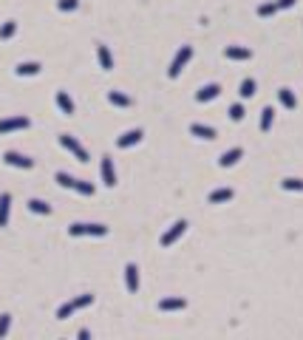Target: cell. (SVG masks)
I'll return each instance as SVG.
<instances>
[{
  "mask_svg": "<svg viewBox=\"0 0 303 340\" xmlns=\"http://www.w3.org/2000/svg\"><path fill=\"white\" fill-rule=\"evenodd\" d=\"M190 57H193V45H181L179 54H176L173 63H170V68H167V77H170V80H176V77L184 71V65L190 63Z\"/></svg>",
  "mask_w": 303,
  "mask_h": 340,
  "instance_id": "6da1fadb",
  "label": "cell"
},
{
  "mask_svg": "<svg viewBox=\"0 0 303 340\" xmlns=\"http://www.w3.org/2000/svg\"><path fill=\"white\" fill-rule=\"evenodd\" d=\"M94 304V295H80V298H74V301H68V304H63L57 309V318L60 320H65V318H71L77 309H85V306H91Z\"/></svg>",
  "mask_w": 303,
  "mask_h": 340,
  "instance_id": "7a4b0ae2",
  "label": "cell"
},
{
  "mask_svg": "<svg viewBox=\"0 0 303 340\" xmlns=\"http://www.w3.org/2000/svg\"><path fill=\"white\" fill-rule=\"evenodd\" d=\"M68 235H74V238H77V235H96V238H99V235H108V227H102V224H71L68 227Z\"/></svg>",
  "mask_w": 303,
  "mask_h": 340,
  "instance_id": "3957f363",
  "label": "cell"
},
{
  "mask_svg": "<svg viewBox=\"0 0 303 340\" xmlns=\"http://www.w3.org/2000/svg\"><path fill=\"white\" fill-rule=\"evenodd\" d=\"M60 145H63L65 151H71V153H74V156H77L80 162H88V151H85V148H82V145H80V142H77L74 136L63 133V136H60Z\"/></svg>",
  "mask_w": 303,
  "mask_h": 340,
  "instance_id": "277c9868",
  "label": "cell"
},
{
  "mask_svg": "<svg viewBox=\"0 0 303 340\" xmlns=\"http://www.w3.org/2000/svg\"><path fill=\"white\" fill-rule=\"evenodd\" d=\"M184 232H187V221H176V224L170 227V230H167L165 235H162V247H173L176 241H179L181 235H184Z\"/></svg>",
  "mask_w": 303,
  "mask_h": 340,
  "instance_id": "5b68a950",
  "label": "cell"
},
{
  "mask_svg": "<svg viewBox=\"0 0 303 340\" xmlns=\"http://www.w3.org/2000/svg\"><path fill=\"white\" fill-rule=\"evenodd\" d=\"M3 162L12 167H23V170H31L34 167V162L29 159V156H23V153H15V151H6L3 153Z\"/></svg>",
  "mask_w": 303,
  "mask_h": 340,
  "instance_id": "8992f818",
  "label": "cell"
},
{
  "mask_svg": "<svg viewBox=\"0 0 303 340\" xmlns=\"http://www.w3.org/2000/svg\"><path fill=\"white\" fill-rule=\"evenodd\" d=\"M29 119L26 116H12V119H0V136L3 133H12V130H23V128H29Z\"/></svg>",
  "mask_w": 303,
  "mask_h": 340,
  "instance_id": "52a82bcc",
  "label": "cell"
},
{
  "mask_svg": "<svg viewBox=\"0 0 303 340\" xmlns=\"http://www.w3.org/2000/svg\"><path fill=\"white\" fill-rule=\"evenodd\" d=\"M142 128H133V130H128V133H122V136L116 139V148H133V145H139L142 142Z\"/></svg>",
  "mask_w": 303,
  "mask_h": 340,
  "instance_id": "ba28073f",
  "label": "cell"
},
{
  "mask_svg": "<svg viewBox=\"0 0 303 340\" xmlns=\"http://www.w3.org/2000/svg\"><path fill=\"white\" fill-rule=\"evenodd\" d=\"M102 181H105L108 187H114V184H116V170H114L111 156H102Z\"/></svg>",
  "mask_w": 303,
  "mask_h": 340,
  "instance_id": "9c48e42d",
  "label": "cell"
},
{
  "mask_svg": "<svg viewBox=\"0 0 303 340\" xmlns=\"http://www.w3.org/2000/svg\"><path fill=\"white\" fill-rule=\"evenodd\" d=\"M125 283H128V292L139 289V267L136 264H128V267H125Z\"/></svg>",
  "mask_w": 303,
  "mask_h": 340,
  "instance_id": "30bf717a",
  "label": "cell"
},
{
  "mask_svg": "<svg viewBox=\"0 0 303 340\" xmlns=\"http://www.w3.org/2000/svg\"><path fill=\"white\" fill-rule=\"evenodd\" d=\"M224 57H230V60H249V57H252V51L244 48V45H227V48H224Z\"/></svg>",
  "mask_w": 303,
  "mask_h": 340,
  "instance_id": "8fae6325",
  "label": "cell"
},
{
  "mask_svg": "<svg viewBox=\"0 0 303 340\" xmlns=\"http://www.w3.org/2000/svg\"><path fill=\"white\" fill-rule=\"evenodd\" d=\"M232 187H218L210 193V204H224V202H232Z\"/></svg>",
  "mask_w": 303,
  "mask_h": 340,
  "instance_id": "7c38bea8",
  "label": "cell"
},
{
  "mask_svg": "<svg viewBox=\"0 0 303 340\" xmlns=\"http://www.w3.org/2000/svg\"><path fill=\"white\" fill-rule=\"evenodd\" d=\"M96 60H99V65L105 68V71H111L114 68V57H111V51H108V45H96Z\"/></svg>",
  "mask_w": 303,
  "mask_h": 340,
  "instance_id": "4fadbf2b",
  "label": "cell"
},
{
  "mask_svg": "<svg viewBox=\"0 0 303 340\" xmlns=\"http://www.w3.org/2000/svg\"><path fill=\"white\" fill-rule=\"evenodd\" d=\"M278 100H281V105L286 111L297 108V100H295V94H292V88H281V91H278Z\"/></svg>",
  "mask_w": 303,
  "mask_h": 340,
  "instance_id": "5bb4252c",
  "label": "cell"
},
{
  "mask_svg": "<svg viewBox=\"0 0 303 340\" xmlns=\"http://www.w3.org/2000/svg\"><path fill=\"white\" fill-rule=\"evenodd\" d=\"M184 306H187L184 298H165V301H159L162 312H176V309H184Z\"/></svg>",
  "mask_w": 303,
  "mask_h": 340,
  "instance_id": "9a60e30c",
  "label": "cell"
},
{
  "mask_svg": "<svg viewBox=\"0 0 303 340\" xmlns=\"http://www.w3.org/2000/svg\"><path fill=\"white\" fill-rule=\"evenodd\" d=\"M9 210H12V196L0 193V227L9 224Z\"/></svg>",
  "mask_w": 303,
  "mask_h": 340,
  "instance_id": "2e32d148",
  "label": "cell"
},
{
  "mask_svg": "<svg viewBox=\"0 0 303 340\" xmlns=\"http://www.w3.org/2000/svg\"><path fill=\"white\" fill-rule=\"evenodd\" d=\"M241 156H244V151H241V148H232V151H227L221 159H218V165H221V167H232Z\"/></svg>",
  "mask_w": 303,
  "mask_h": 340,
  "instance_id": "e0dca14e",
  "label": "cell"
},
{
  "mask_svg": "<svg viewBox=\"0 0 303 340\" xmlns=\"http://www.w3.org/2000/svg\"><path fill=\"white\" fill-rule=\"evenodd\" d=\"M221 94V88L218 85H204L198 94H195V102H210V100H216V96Z\"/></svg>",
  "mask_w": 303,
  "mask_h": 340,
  "instance_id": "ac0fdd59",
  "label": "cell"
},
{
  "mask_svg": "<svg viewBox=\"0 0 303 340\" xmlns=\"http://www.w3.org/2000/svg\"><path fill=\"white\" fill-rule=\"evenodd\" d=\"M57 108L63 111L65 116H71V114H74V102H71V96L65 94V91H57Z\"/></svg>",
  "mask_w": 303,
  "mask_h": 340,
  "instance_id": "d6986e66",
  "label": "cell"
},
{
  "mask_svg": "<svg viewBox=\"0 0 303 340\" xmlns=\"http://www.w3.org/2000/svg\"><path fill=\"white\" fill-rule=\"evenodd\" d=\"M190 133H193V136H198V139H216V130L213 128H207V125H190Z\"/></svg>",
  "mask_w": 303,
  "mask_h": 340,
  "instance_id": "ffe728a7",
  "label": "cell"
},
{
  "mask_svg": "<svg viewBox=\"0 0 303 340\" xmlns=\"http://www.w3.org/2000/svg\"><path fill=\"white\" fill-rule=\"evenodd\" d=\"M20 77H34V74H40V63H20L15 68Z\"/></svg>",
  "mask_w": 303,
  "mask_h": 340,
  "instance_id": "44dd1931",
  "label": "cell"
},
{
  "mask_svg": "<svg viewBox=\"0 0 303 340\" xmlns=\"http://www.w3.org/2000/svg\"><path fill=\"white\" fill-rule=\"evenodd\" d=\"M108 102H111V105H116V108H128V105H130V96L119 94V91H108Z\"/></svg>",
  "mask_w": 303,
  "mask_h": 340,
  "instance_id": "7402d4cb",
  "label": "cell"
},
{
  "mask_svg": "<svg viewBox=\"0 0 303 340\" xmlns=\"http://www.w3.org/2000/svg\"><path fill=\"white\" fill-rule=\"evenodd\" d=\"M272 122H275V108H264L261 111V130L267 133V130L272 128Z\"/></svg>",
  "mask_w": 303,
  "mask_h": 340,
  "instance_id": "603a6c76",
  "label": "cell"
},
{
  "mask_svg": "<svg viewBox=\"0 0 303 340\" xmlns=\"http://www.w3.org/2000/svg\"><path fill=\"white\" fill-rule=\"evenodd\" d=\"M29 210L37 213V216H48V213H51V204L40 202V199H31V202H29Z\"/></svg>",
  "mask_w": 303,
  "mask_h": 340,
  "instance_id": "cb8c5ba5",
  "label": "cell"
},
{
  "mask_svg": "<svg viewBox=\"0 0 303 340\" xmlns=\"http://www.w3.org/2000/svg\"><path fill=\"white\" fill-rule=\"evenodd\" d=\"M241 100H249V96H255V80H249V77H246L244 82H241Z\"/></svg>",
  "mask_w": 303,
  "mask_h": 340,
  "instance_id": "d4e9b609",
  "label": "cell"
},
{
  "mask_svg": "<svg viewBox=\"0 0 303 340\" xmlns=\"http://www.w3.org/2000/svg\"><path fill=\"white\" fill-rule=\"evenodd\" d=\"M15 31H17V23H15V20L3 23V26H0V40H9V37H15Z\"/></svg>",
  "mask_w": 303,
  "mask_h": 340,
  "instance_id": "484cf974",
  "label": "cell"
},
{
  "mask_svg": "<svg viewBox=\"0 0 303 340\" xmlns=\"http://www.w3.org/2000/svg\"><path fill=\"white\" fill-rule=\"evenodd\" d=\"M275 12H281V9H278V0H275V3H264V6H258V15L261 17H272Z\"/></svg>",
  "mask_w": 303,
  "mask_h": 340,
  "instance_id": "4316f807",
  "label": "cell"
},
{
  "mask_svg": "<svg viewBox=\"0 0 303 340\" xmlns=\"http://www.w3.org/2000/svg\"><path fill=\"white\" fill-rule=\"evenodd\" d=\"M281 187H283V190H292V193H297V190H303V181H300V179H283Z\"/></svg>",
  "mask_w": 303,
  "mask_h": 340,
  "instance_id": "83f0119b",
  "label": "cell"
},
{
  "mask_svg": "<svg viewBox=\"0 0 303 340\" xmlns=\"http://www.w3.org/2000/svg\"><path fill=\"white\" fill-rule=\"evenodd\" d=\"M74 190L82 193V196H91L94 193V184H91V181H74Z\"/></svg>",
  "mask_w": 303,
  "mask_h": 340,
  "instance_id": "f1b7e54d",
  "label": "cell"
},
{
  "mask_svg": "<svg viewBox=\"0 0 303 340\" xmlns=\"http://www.w3.org/2000/svg\"><path fill=\"white\" fill-rule=\"evenodd\" d=\"M230 119L241 122V119H244V105H238V102H235V105H230Z\"/></svg>",
  "mask_w": 303,
  "mask_h": 340,
  "instance_id": "f546056e",
  "label": "cell"
},
{
  "mask_svg": "<svg viewBox=\"0 0 303 340\" xmlns=\"http://www.w3.org/2000/svg\"><path fill=\"white\" fill-rule=\"evenodd\" d=\"M77 6H80V0H60V3H57L60 12H74Z\"/></svg>",
  "mask_w": 303,
  "mask_h": 340,
  "instance_id": "4dcf8cb0",
  "label": "cell"
},
{
  "mask_svg": "<svg viewBox=\"0 0 303 340\" xmlns=\"http://www.w3.org/2000/svg\"><path fill=\"white\" fill-rule=\"evenodd\" d=\"M74 176H68V173H57V184H63V187H71L74 190Z\"/></svg>",
  "mask_w": 303,
  "mask_h": 340,
  "instance_id": "1f68e13d",
  "label": "cell"
},
{
  "mask_svg": "<svg viewBox=\"0 0 303 340\" xmlns=\"http://www.w3.org/2000/svg\"><path fill=\"white\" fill-rule=\"evenodd\" d=\"M9 326H12V315H0V337H6Z\"/></svg>",
  "mask_w": 303,
  "mask_h": 340,
  "instance_id": "d6a6232c",
  "label": "cell"
},
{
  "mask_svg": "<svg viewBox=\"0 0 303 340\" xmlns=\"http://www.w3.org/2000/svg\"><path fill=\"white\" fill-rule=\"evenodd\" d=\"M297 0H278V9H292Z\"/></svg>",
  "mask_w": 303,
  "mask_h": 340,
  "instance_id": "836d02e7",
  "label": "cell"
}]
</instances>
